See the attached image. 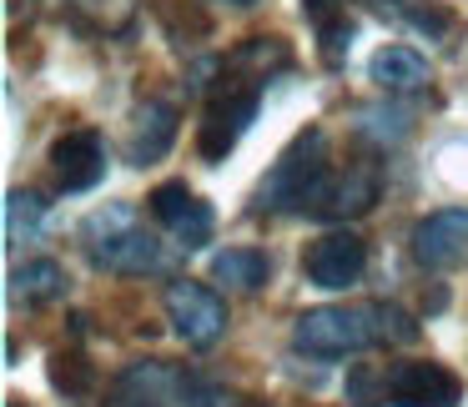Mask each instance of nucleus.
<instances>
[{
    "label": "nucleus",
    "mask_w": 468,
    "mask_h": 407,
    "mask_svg": "<svg viewBox=\"0 0 468 407\" xmlns=\"http://www.w3.org/2000/svg\"><path fill=\"white\" fill-rule=\"evenodd\" d=\"M388 402L393 407H458L463 382L438 362H393L388 367Z\"/></svg>",
    "instance_id": "6"
},
{
    "label": "nucleus",
    "mask_w": 468,
    "mask_h": 407,
    "mask_svg": "<svg viewBox=\"0 0 468 407\" xmlns=\"http://www.w3.org/2000/svg\"><path fill=\"white\" fill-rule=\"evenodd\" d=\"M61 292H66V272L51 262V256L26 262V266L11 272V297H26V302H56Z\"/></svg>",
    "instance_id": "15"
},
{
    "label": "nucleus",
    "mask_w": 468,
    "mask_h": 407,
    "mask_svg": "<svg viewBox=\"0 0 468 407\" xmlns=\"http://www.w3.org/2000/svg\"><path fill=\"white\" fill-rule=\"evenodd\" d=\"M317 31H323V61H327V66H337V61H343V46L353 41V26H347L343 16H337V21L317 26Z\"/></svg>",
    "instance_id": "19"
},
{
    "label": "nucleus",
    "mask_w": 468,
    "mask_h": 407,
    "mask_svg": "<svg viewBox=\"0 0 468 407\" xmlns=\"http://www.w3.org/2000/svg\"><path fill=\"white\" fill-rule=\"evenodd\" d=\"M146 202H152V216L186 246V252L207 246V236H212V206L197 202V196L186 192V182H162Z\"/></svg>",
    "instance_id": "9"
},
{
    "label": "nucleus",
    "mask_w": 468,
    "mask_h": 407,
    "mask_svg": "<svg viewBox=\"0 0 468 407\" xmlns=\"http://www.w3.org/2000/svg\"><path fill=\"white\" fill-rule=\"evenodd\" d=\"M262 86H267V76H242V66H237V61L222 71V86H217L212 106H207L202 136H197V146H202L207 162H222V156L242 141V131L257 121Z\"/></svg>",
    "instance_id": "1"
},
{
    "label": "nucleus",
    "mask_w": 468,
    "mask_h": 407,
    "mask_svg": "<svg viewBox=\"0 0 468 407\" xmlns=\"http://www.w3.org/2000/svg\"><path fill=\"white\" fill-rule=\"evenodd\" d=\"M373 317H378V342H388V337H393V342H413V337H418V322L403 312V307H383V302H378Z\"/></svg>",
    "instance_id": "18"
},
{
    "label": "nucleus",
    "mask_w": 468,
    "mask_h": 407,
    "mask_svg": "<svg viewBox=\"0 0 468 407\" xmlns=\"http://www.w3.org/2000/svg\"><path fill=\"white\" fill-rule=\"evenodd\" d=\"M367 76H373L378 91L408 96V91H423L428 86V61L418 51H408V46H383L373 56V66H367Z\"/></svg>",
    "instance_id": "13"
},
{
    "label": "nucleus",
    "mask_w": 468,
    "mask_h": 407,
    "mask_svg": "<svg viewBox=\"0 0 468 407\" xmlns=\"http://www.w3.org/2000/svg\"><path fill=\"white\" fill-rule=\"evenodd\" d=\"M51 166H56V182L66 192H91L96 182L106 176V146L96 131H66L51 151Z\"/></svg>",
    "instance_id": "11"
},
{
    "label": "nucleus",
    "mask_w": 468,
    "mask_h": 407,
    "mask_svg": "<svg viewBox=\"0 0 468 407\" xmlns=\"http://www.w3.org/2000/svg\"><path fill=\"white\" fill-rule=\"evenodd\" d=\"M36 222H41V202L26 192H11L5 196V236L11 242H21V232H36Z\"/></svg>",
    "instance_id": "17"
},
{
    "label": "nucleus",
    "mask_w": 468,
    "mask_h": 407,
    "mask_svg": "<svg viewBox=\"0 0 468 407\" xmlns=\"http://www.w3.org/2000/svg\"><path fill=\"white\" fill-rule=\"evenodd\" d=\"M367 266V246L357 232H327L317 236L313 246H307L303 256V272L313 287H323V292H343V287H353L357 277H363Z\"/></svg>",
    "instance_id": "7"
},
{
    "label": "nucleus",
    "mask_w": 468,
    "mask_h": 407,
    "mask_svg": "<svg viewBox=\"0 0 468 407\" xmlns=\"http://www.w3.org/2000/svg\"><path fill=\"white\" fill-rule=\"evenodd\" d=\"M292 342L307 357H347L357 347L378 342V317L373 307H313L297 317Z\"/></svg>",
    "instance_id": "4"
},
{
    "label": "nucleus",
    "mask_w": 468,
    "mask_h": 407,
    "mask_svg": "<svg viewBox=\"0 0 468 407\" xmlns=\"http://www.w3.org/2000/svg\"><path fill=\"white\" fill-rule=\"evenodd\" d=\"M378 202V176L373 172H333L327 166L323 182L307 192L303 212L323 216V222H343V216H363Z\"/></svg>",
    "instance_id": "8"
},
{
    "label": "nucleus",
    "mask_w": 468,
    "mask_h": 407,
    "mask_svg": "<svg viewBox=\"0 0 468 407\" xmlns=\"http://www.w3.org/2000/svg\"><path fill=\"white\" fill-rule=\"evenodd\" d=\"M176 141V106L172 101H146L136 111V126H132V141H126V156L136 166H152L172 151Z\"/></svg>",
    "instance_id": "12"
},
{
    "label": "nucleus",
    "mask_w": 468,
    "mask_h": 407,
    "mask_svg": "<svg viewBox=\"0 0 468 407\" xmlns=\"http://www.w3.org/2000/svg\"><path fill=\"white\" fill-rule=\"evenodd\" d=\"M267 256L252 252V246H227V252L212 256V277L217 282H232L242 287V292H257V287H267Z\"/></svg>",
    "instance_id": "14"
},
{
    "label": "nucleus",
    "mask_w": 468,
    "mask_h": 407,
    "mask_svg": "<svg viewBox=\"0 0 468 407\" xmlns=\"http://www.w3.org/2000/svg\"><path fill=\"white\" fill-rule=\"evenodd\" d=\"M166 317L186 347H212L227 332V307L202 282H172L166 287Z\"/></svg>",
    "instance_id": "5"
},
{
    "label": "nucleus",
    "mask_w": 468,
    "mask_h": 407,
    "mask_svg": "<svg viewBox=\"0 0 468 407\" xmlns=\"http://www.w3.org/2000/svg\"><path fill=\"white\" fill-rule=\"evenodd\" d=\"M323 172H327V136L323 131H303L282 156H277V166L267 172V182L257 186V212H287V206L303 212L307 192L323 182Z\"/></svg>",
    "instance_id": "2"
},
{
    "label": "nucleus",
    "mask_w": 468,
    "mask_h": 407,
    "mask_svg": "<svg viewBox=\"0 0 468 407\" xmlns=\"http://www.w3.org/2000/svg\"><path fill=\"white\" fill-rule=\"evenodd\" d=\"M468 256V206H448L413 226V262L418 266H453Z\"/></svg>",
    "instance_id": "10"
},
{
    "label": "nucleus",
    "mask_w": 468,
    "mask_h": 407,
    "mask_svg": "<svg viewBox=\"0 0 468 407\" xmlns=\"http://www.w3.org/2000/svg\"><path fill=\"white\" fill-rule=\"evenodd\" d=\"M227 5H257V0H227Z\"/></svg>",
    "instance_id": "21"
},
{
    "label": "nucleus",
    "mask_w": 468,
    "mask_h": 407,
    "mask_svg": "<svg viewBox=\"0 0 468 407\" xmlns=\"http://www.w3.org/2000/svg\"><path fill=\"white\" fill-rule=\"evenodd\" d=\"M86 252H91V262L106 266V272H152V266L162 262L156 236L142 232L126 206L96 212L91 222H86Z\"/></svg>",
    "instance_id": "3"
},
{
    "label": "nucleus",
    "mask_w": 468,
    "mask_h": 407,
    "mask_svg": "<svg viewBox=\"0 0 468 407\" xmlns=\"http://www.w3.org/2000/svg\"><path fill=\"white\" fill-rule=\"evenodd\" d=\"M91 362H86L81 352H56L51 357V382L61 387V392H71V397H81L86 387H91Z\"/></svg>",
    "instance_id": "16"
},
{
    "label": "nucleus",
    "mask_w": 468,
    "mask_h": 407,
    "mask_svg": "<svg viewBox=\"0 0 468 407\" xmlns=\"http://www.w3.org/2000/svg\"><path fill=\"white\" fill-rule=\"evenodd\" d=\"M303 16H307V21H317V26H327V21L343 16V0H303Z\"/></svg>",
    "instance_id": "20"
}]
</instances>
